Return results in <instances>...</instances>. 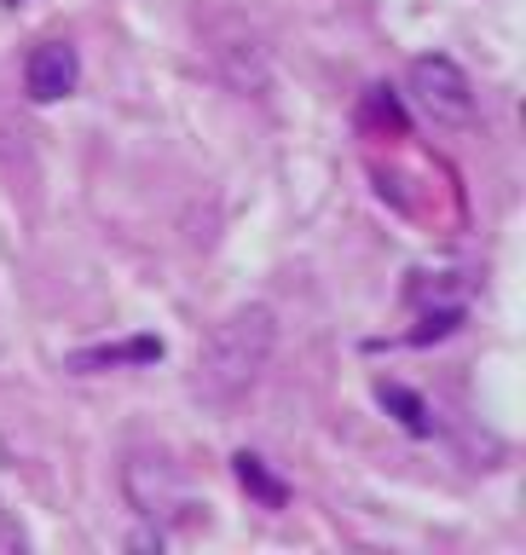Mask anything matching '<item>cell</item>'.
<instances>
[{
  "mask_svg": "<svg viewBox=\"0 0 526 555\" xmlns=\"http://www.w3.org/2000/svg\"><path fill=\"white\" fill-rule=\"evenodd\" d=\"M272 347H278V312L260 307V301L232 307L197 347L191 393H197L203 405H238V399L260 382V371H267Z\"/></svg>",
  "mask_w": 526,
  "mask_h": 555,
  "instance_id": "1",
  "label": "cell"
},
{
  "mask_svg": "<svg viewBox=\"0 0 526 555\" xmlns=\"http://www.w3.org/2000/svg\"><path fill=\"white\" fill-rule=\"evenodd\" d=\"M406 87H411L416 111L434 116L440 128H469V121H475V81H469V69L458 59H446V52L411 59Z\"/></svg>",
  "mask_w": 526,
  "mask_h": 555,
  "instance_id": "2",
  "label": "cell"
},
{
  "mask_svg": "<svg viewBox=\"0 0 526 555\" xmlns=\"http://www.w3.org/2000/svg\"><path fill=\"white\" fill-rule=\"evenodd\" d=\"M121 492H128V503H133V509L145 515V520L185 509L180 468H174L168 457H151V451H133V457L121 463Z\"/></svg>",
  "mask_w": 526,
  "mask_h": 555,
  "instance_id": "3",
  "label": "cell"
},
{
  "mask_svg": "<svg viewBox=\"0 0 526 555\" xmlns=\"http://www.w3.org/2000/svg\"><path fill=\"white\" fill-rule=\"evenodd\" d=\"M76 81H81V52L69 47V41H41L24 59V93L35 104H59L76 93Z\"/></svg>",
  "mask_w": 526,
  "mask_h": 555,
  "instance_id": "4",
  "label": "cell"
},
{
  "mask_svg": "<svg viewBox=\"0 0 526 555\" xmlns=\"http://www.w3.org/2000/svg\"><path fill=\"white\" fill-rule=\"evenodd\" d=\"M232 29V41H215V59L226 69V81L238 87V93H260L267 87V52H260V41L243 24H226Z\"/></svg>",
  "mask_w": 526,
  "mask_h": 555,
  "instance_id": "5",
  "label": "cell"
},
{
  "mask_svg": "<svg viewBox=\"0 0 526 555\" xmlns=\"http://www.w3.org/2000/svg\"><path fill=\"white\" fill-rule=\"evenodd\" d=\"M156 359H163V341H156V336H133V341H116V347H87V353H69V371L93 376V371H111V364H156Z\"/></svg>",
  "mask_w": 526,
  "mask_h": 555,
  "instance_id": "6",
  "label": "cell"
},
{
  "mask_svg": "<svg viewBox=\"0 0 526 555\" xmlns=\"http://www.w3.org/2000/svg\"><path fill=\"white\" fill-rule=\"evenodd\" d=\"M376 399H382L388 416H399L406 434H434V411H428V399L416 388H406V382H376Z\"/></svg>",
  "mask_w": 526,
  "mask_h": 555,
  "instance_id": "7",
  "label": "cell"
},
{
  "mask_svg": "<svg viewBox=\"0 0 526 555\" xmlns=\"http://www.w3.org/2000/svg\"><path fill=\"white\" fill-rule=\"evenodd\" d=\"M232 475H238V486H243V492H249V498H260L267 509H284V503H290V486L278 480L272 468L255 457V451H238V457H232Z\"/></svg>",
  "mask_w": 526,
  "mask_h": 555,
  "instance_id": "8",
  "label": "cell"
},
{
  "mask_svg": "<svg viewBox=\"0 0 526 555\" xmlns=\"http://www.w3.org/2000/svg\"><path fill=\"white\" fill-rule=\"evenodd\" d=\"M359 121L364 128H382V133H394V139H406V111H399V93L394 87H371L359 104Z\"/></svg>",
  "mask_w": 526,
  "mask_h": 555,
  "instance_id": "9",
  "label": "cell"
},
{
  "mask_svg": "<svg viewBox=\"0 0 526 555\" xmlns=\"http://www.w3.org/2000/svg\"><path fill=\"white\" fill-rule=\"evenodd\" d=\"M458 324H463V307H434V312H428V319L411 330L406 341H411V347H423V341H446V336H451V330H458Z\"/></svg>",
  "mask_w": 526,
  "mask_h": 555,
  "instance_id": "10",
  "label": "cell"
},
{
  "mask_svg": "<svg viewBox=\"0 0 526 555\" xmlns=\"http://www.w3.org/2000/svg\"><path fill=\"white\" fill-rule=\"evenodd\" d=\"M24 550H29V532L17 527V515L0 503V555H24Z\"/></svg>",
  "mask_w": 526,
  "mask_h": 555,
  "instance_id": "11",
  "label": "cell"
},
{
  "mask_svg": "<svg viewBox=\"0 0 526 555\" xmlns=\"http://www.w3.org/2000/svg\"><path fill=\"white\" fill-rule=\"evenodd\" d=\"M7 7H17V0H7Z\"/></svg>",
  "mask_w": 526,
  "mask_h": 555,
  "instance_id": "12",
  "label": "cell"
}]
</instances>
